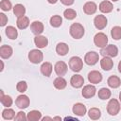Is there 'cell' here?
Masks as SVG:
<instances>
[{
    "mask_svg": "<svg viewBox=\"0 0 121 121\" xmlns=\"http://www.w3.org/2000/svg\"><path fill=\"white\" fill-rule=\"evenodd\" d=\"M0 8L2 10L4 11H9L12 8V5H11V2L9 0H2L1 3H0Z\"/></svg>",
    "mask_w": 121,
    "mask_h": 121,
    "instance_id": "cell-36",
    "label": "cell"
},
{
    "mask_svg": "<svg viewBox=\"0 0 121 121\" xmlns=\"http://www.w3.org/2000/svg\"><path fill=\"white\" fill-rule=\"evenodd\" d=\"M52 70H53V67H52V64L50 62L45 61L41 65V73L45 77H50Z\"/></svg>",
    "mask_w": 121,
    "mask_h": 121,
    "instance_id": "cell-21",
    "label": "cell"
},
{
    "mask_svg": "<svg viewBox=\"0 0 121 121\" xmlns=\"http://www.w3.org/2000/svg\"><path fill=\"white\" fill-rule=\"evenodd\" d=\"M99 60V55L95 51H89L84 57V61L88 65H95Z\"/></svg>",
    "mask_w": 121,
    "mask_h": 121,
    "instance_id": "cell-7",
    "label": "cell"
},
{
    "mask_svg": "<svg viewBox=\"0 0 121 121\" xmlns=\"http://www.w3.org/2000/svg\"><path fill=\"white\" fill-rule=\"evenodd\" d=\"M16 89H17V91L20 92V93H25V92L26 91V89H27V84H26V82L24 81V80L19 81V82L17 83V85H16Z\"/></svg>",
    "mask_w": 121,
    "mask_h": 121,
    "instance_id": "cell-37",
    "label": "cell"
},
{
    "mask_svg": "<svg viewBox=\"0 0 121 121\" xmlns=\"http://www.w3.org/2000/svg\"><path fill=\"white\" fill-rule=\"evenodd\" d=\"M107 22H108L107 21V18L104 15H96L95 17V19H94V25L99 30H101V29H103V28L106 27Z\"/></svg>",
    "mask_w": 121,
    "mask_h": 121,
    "instance_id": "cell-9",
    "label": "cell"
},
{
    "mask_svg": "<svg viewBox=\"0 0 121 121\" xmlns=\"http://www.w3.org/2000/svg\"><path fill=\"white\" fill-rule=\"evenodd\" d=\"M98 97L102 100H106V99H109L111 97V91L108 89V88H101L99 91H98Z\"/></svg>",
    "mask_w": 121,
    "mask_h": 121,
    "instance_id": "cell-31",
    "label": "cell"
},
{
    "mask_svg": "<svg viewBox=\"0 0 121 121\" xmlns=\"http://www.w3.org/2000/svg\"><path fill=\"white\" fill-rule=\"evenodd\" d=\"M112 1H113V2H116V1H118V0H112Z\"/></svg>",
    "mask_w": 121,
    "mask_h": 121,
    "instance_id": "cell-46",
    "label": "cell"
},
{
    "mask_svg": "<svg viewBox=\"0 0 121 121\" xmlns=\"http://www.w3.org/2000/svg\"><path fill=\"white\" fill-rule=\"evenodd\" d=\"M63 16L67 20H73V19H75L77 17V12L73 9H65L63 11Z\"/></svg>",
    "mask_w": 121,
    "mask_h": 121,
    "instance_id": "cell-35",
    "label": "cell"
},
{
    "mask_svg": "<svg viewBox=\"0 0 121 121\" xmlns=\"http://www.w3.org/2000/svg\"><path fill=\"white\" fill-rule=\"evenodd\" d=\"M13 13H14V15H15L17 18L22 17V16H25L26 8H25L22 4H16V5L13 7Z\"/></svg>",
    "mask_w": 121,
    "mask_h": 121,
    "instance_id": "cell-26",
    "label": "cell"
},
{
    "mask_svg": "<svg viewBox=\"0 0 121 121\" xmlns=\"http://www.w3.org/2000/svg\"><path fill=\"white\" fill-rule=\"evenodd\" d=\"M2 117L6 120H10V119L15 117V112L12 109L7 108L2 112Z\"/></svg>",
    "mask_w": 121,
    "mask_h": 121,
    "instance_id": "cell-33",
    "label": "cell"
},
{
    "mask_svg": "<svg viewBox=\"0 0 121 121\" xmlns=\"http://www.w3.org/2000/svg\"><path fill=\"white\" fill-rule=\"evenodd\" d=\"M113 9V5L110 1H102L99 4V10L103 13H109Z\"/></svg>",
    "mask_w": 121,
    "mask_h": 121,
    "instance_id": "cell-20",
    "label": "cell"
},
{
    "mask_svg": "<svg viewBox=\"0 0 121 121\" xmlns=\"http://www.w3.org/2000/svg\"><path fill=\"white\" fill-rule=\"evenodd\" d=\"M101 68L105 71H109L113 66V60L110 57H103V59L100 60Z\"/></svg>",
    "mask_w": 121,
    "mask_h": 121,
    "instance_id": "cell-18",
    "label": "cell"
},
{
    "mask_svg": "<svg viewBox=\"0 0 121 121\" xmlns=\"http://www.w3.org/2000/svg\"><path fill=\"white\" fill-rule=\"evenodd\" d=\"M53 120H61V118H60V117H59V116H56V117H54V118H53Z\"/></svg>",
    "mask_w": 121,
    "mask_h": 121,
    "instance_id": "cell-44",
    "label": "cell"
},
{
    "mask_svg": "<svg viewBox=\"0 0 121 121\" xmlns=\"http://www.w3.org/2000/svg\"><path fill=\"white\" fill-rule=\"evenodd\" d=\"M88 115L92 120H97L101 116V112L97 108H91L88 112Z\"/></svg>",
    "mask_w": 121,
    "mask_h": 121,
    "instance_id": "cell-30",
    "label": "cell"
},
{
    "mask_svg": "<svg viewBox=\"0 0 121 121\" xmlns=\"http://www.w3.org/2000/svg\"><path fill=\"white\" fill-rule=\"evenodd\" d=\"M119 99H120V101H121V92L119 93Z\"/></svg>",
    "mask_w": 121,
    "mask_h": 121,
    "instance_id": "cell-45",
    "label": "cell"
},
{
    "mask_svg": "<svg viewBox=\"0 0 121 121\" xmlns=\"http://www.w3.org/2000/svg\"><path fill=\"white\" fill-rule=\"evenodd\" d=\"M30 29H31L32 33H34L35 35H40L41 33H43V31L44 29V26H43V24L42 22L34 21L30 25Z\"/></svg>",
    "mask_w": 121,
    "mask_h": 121,
    "instance_id": "cell-14",
    "label": "cell"
},
{
    "mask_svg": "<svg viewBox=\"0 0 121 121\" xmlns=\"http://www.w3.org/2000/svg\"><path fill=\"white\" fill-rule=\"evenodd\" d=\"M6 35L8 36V38H9L11 40H15L18 37V31L14 26H9L6 28Z\"/></svg>",
    "mask_w": 121,
    "mask_h": 121,
    "instance_id": "cell-28",
    "label": "cell"
},
{
    "mask_svg": "<svg viewBox=\"0 0 121 121\" xmlns=\"http://www.w3.org/2000/svg\"><path fill=\"white\" fill-rule=\"evenodd\" d=\"M94 43L97 46V47H104L107 45L108 43V37L106 34L102 33V32H99V33H96L94 37Z\"/></svg>",
    "mask_w": 121,
    "mask_h": 121,
    "instance_id": "cell-6",
    "label": "cell"
},
{
    "mask_svg": "<svg viewBox=\"0 0 121 121\" xmlns=\"http://www.w3.org/2000/svg\"><path fill=\"white\" fill-rule=\"evenodd\" d=\"M43 59V52L40 51L39 49H32V50H30L29 53H28V60H29L30 62H32V63L38 64V63L42 62Z\"/></svg>",
    "mask_w": 121,
    "mask_h": 121,
    "instance_id": "cell-4",
    "label": "cell"
},
{
    "mask_svg": "<svg viewBox=\"0 0 121 121\" xmlns=\"http://www.w3.org/2000/svg\"><path fill=\"white\" fill-rule=\"evenodd\" d=\"M48 1V3H50V4H56L57 2H58V0H47Z\"/></svg>",
    "mask_w": 121,
    "mask_h": 121,
    "instance_id": "cell-42",
    "label": "cell"
},
{
    "mask_svg": "<svg viewBox=\"0 0 121 121\" xmlns=\"http://www.w3.org/2000/svg\"><path fill=\"white\" fill-rule=\"evenodd\" d=\"M62 24V18L60 15H53L50 18V25L53 27H59Z\"/></svg>",
    "mask_w": 121,
    "mask_h": 121,
    "instance_id": "cell-32",
    "label": "cell"
},
{
    "mask_svg": "<svg viewBox=\"0 0 121 121\" xmlns=\"http://www.w3.org/2000/svg\"><path fill=\"white\" fill-rule=\"evenodd\" d=\"M120 111V104L117 99L112 98L107 105V112L110 115H116Z\"/></svg>",
    "mask_w": 121,
    "mask_h": 121,
    "instance_id": "cell-5",
    "label": "cell"
},
{
    "mask_svg": "<svg viewBox=\"0 0 121 121\" xmlns=\"http://www.w3.org/2000/svg\"><path fill=\"white\" fill-rule=\"evenodd\" d=\"M60 2L65 6H71L74 4L75 0H60Z\"/></svg>",
    "mask_w": 121,
    "mask_h": 121,
    "instance_id": "cell-40",
    "label": "cell"
},
{
    "mask_svg": "<svg viewBox=\"0 0 121 121\" xmlns=\"http://www.w3.org/2000/svg\"><path fill=\"white\" fill-rule=\"evenodd\" d=\"M69 32H70V35L74 39H80L83 37L85 31H84V27L82 25H80L78 23H74L71 25Z\"/></svg>",
    "mask_w": 121,
    "mask_h": 121,
    "instance_id": "cell-1",
    "label": "cell"
},
{
    "mask_svg": "<svg viewBox=\"0 0 121 121\" xmlns=\"http://www.w3.org/2000/svg\"><path fill=\"white\" fill-rule=\"evenodd\" d=\"M12 48L9 46V45H2L0 47V56L2 59H9L11 57L12 55Z\"/></svg>",
    "mask_w": 121,
    "mask_h": 121,
    "instance_id": "cell-19",
    "label": "cell"
},
{
    "mask_svg": "<svg viewBox=\"0 0 121 121\" xmlns=\"http://www.w3.org/2000/svg\"><path fill=\"white\" fill-rule=\"evenodd\" d=\"M96 93V89L94 85H91V84H88V85H85L82 89V96L85 97V98H91L93 97Z\"/></svg>",
    "mask_w": 121,
    "mask_h": 121,
    "instance_id": "cell-10",
    "label": "cell"
},
{
    "mask_svg": "<svg viewBox=\"0 0 121 121\" xmlns=\"http://www.w3.org/2000/svg\"><path fill=\"white\" fill-rule=\"evenodd\" d=\"M83 60L78 56H74L69 60V67L74 72H79L82 69Z\"/></svg>",
    "mask_w": 121,
    "mask_h": 121,
    "instance_id": "cell-3",
    "label": "cell"
},
{
    "mask_svg": "<svg viewBox=\"0 0 121 121\" xmlns=\"http://www.w3.org/2000/svg\"><path fill=\"white\" fill-rule=\"evenodd\" d=\"M14 119H15V120H26V119H27V117L26 116V113L21 111V112H19L15 115Z\"/></svg>",
    "mask_w": 121,
    "mask_h": 121,
    "instance_id": "cell-38",
    "label": "cell"
},
{
    "mask_svg": "<svg viewBox=\"0 0 121 121\" xmlns=\"http://www.w3.org/2000/svg\"><path fill=\"white\" fill-rule=\"evenodd\" d=\"M100 54L103 57L113 58V57H116L118 55V48L113 44H109V45H106V46L101 48Z\"/></svg>",
    "mask_w": 121,
    "mask_h": 121,
    "instance_id": "cell-2",
    "label": "cell"
},
{
    "mask_svg": "<svg viewBox=\"0 0 121 121\" xmlns=\"http://www.w3.org/2000/svg\"><path fill=\"white\" fill-rule=\"evenodd\" d=\"M8 23V17L4 13H0V26H4Z\"/></svg>",
    "mask_w": 121,
    "mask_h": 121,
    "instance_id": "cell-39",
    "label": "cell"
},
{
    "mask_svg": "<svg viewBox=\"0 0 121 121\" xmlns=\"http://www.w3.org/2000/svg\"><path fill=\"white\" fill-rule=\"evenodd\" d=\"M26 117L29 121H39L42 119V113L37 110H32L27 113Z\"/></svg>",
    "mask_w": 121,
    "mask_h": 121,
    "instance_id": "cell-27",
    "label": "cell"
},
{
    "mask_svg": "<svg viewBox=\"0 0 121 121\" xmlns=\"http://www.w3.org/2000/svg\"><path fill=\"white\" fill-rule=\"evenodd\" d=\"M53 84H54V87H55L56 89H58V90H62V89H64V88L66 87L67 81H66L62 77H60V76H59L58 78H56L54 79Z\"/></svg>",
    "mask_w": 121,
    "mask_h": 121,
    "instance_id": "cell-23",
    "label": "cell"
},
{
    "mask_svg": "<svg viewBox=\"0 0 121 121\" xmlns=\"http://www.w3.org/2000/svg\"><path fill=\"white\" fill-rule=\"evenodd\" d=\"M70 83L72 85V87L74 88H80L83 86V83H84V78L82 76L80 75H74L71 77V79H70Z\"/></svg>",
    "mask_w": 121,
    "mask_h": 121,
    "instance_id": "cell-13",
    "label": "cell"
},
{
    "mask_svg": "<svg viewBox=\"0 0 121 121\" xmlns=\"http://www.w3.org/2000/svg\"><path fill=\"white\" fill-rule=\"evenodd\" d=\"M54 70L58 76H64L67 73V64L64 61H58L54 66Z\"/></svg>",
    "mask_w": 121,
    "mask_h": 121,
    "instance_id": "cell-11",
    "label": "cell"
},
{
    "mask_svg": "<svg viewBox=\"0 0 121 121\" xmlns=\"http://www.w3.org/2000/svg\"><path fill=\"white\" fill-rule=\"evenodd\" d=\"M16 25H17L18 28H20V29H26L29 26V19H28V17H26V16L19 17L17 19Z\"/></svg>",
    "mask_w": 121,
    "mask_h": 121,
    "instance_id": "cell-24",
    "label": "cell"
},
{
    "mask_svg": "<svg viewBox=\"0 0 121 121\" xmlns=\"http://www.w3.org/2000/svg\"><path fill=\"white\" fill-rule=\"evenodd\" d=\"M111 35L112 37V39L114 40H120L121 39V27L116 26H113L111 30Z\"/></svg>",
    "mask_w": 121,
    "mask_h": 121,
    "instance_id": "cell-34",
    "label": "cell"
},
{
    "mask_svg": "<svg viewBox=\"0 0 121 121\" xmlns=\"http://www.w3.org/2000/svg\"><path fill=\"white\" fill-rule=\"evenodd\" d=\"M107 83H108V85H109L111 88L115 89V88H118V87L120 86L121 80H120V78H119L117 76L112 75V76H111V77L108 78Z\"/></svg>",
    "mask_w": 121,
    "mask_h": 121,
    "instance_id": "cell-22",
    "label": "cell"
},
{
    "mask_svg": "<svg viewBox=\"0 0 121 121\" xmlns=\"http://www.w3.org/2000/svg\"><path fill=\"white\" fill-rule=\"evenodd\" d=\"M68 51H69V46L65 43H59L56 46V52L60 56L66 55Z\"/></svg>",
    "mask_w": 121,
    "mask_h": 121,
    "instance_id": "cell-25",
    "label": "cell"
},
{
    "mask_svg": "<svg viewBox=\"0 0 121 121\" xmlns=\"http://www.w3.org/2000/svg\"><path fill=\"white\" fill-rule=\"evenodd\" d=\"M118 71L121 73V60H120L119 63H118Z\"/></svg>",
    "mask_w": 121,
    "mask_h": 121,
    "instance_id": "cell-43",
    "label": "cell"
},
{
    "mask_svg": "<svg viewBox=\"0 0 121 121\" xmlns=\"http://www.w3.org/2000/svg\"><path fill=\"white\" fill-rule=\"evenodd\" d=\"M72 111H73V113H74L75 115L84 116L85 113H86L87 109H86V107H85L84 104H82V103H76V104L73 106Z\"/></svg>",
    "mask_w": 121,
    "mask_h": 121,
    "instance_id": "cell-15",
    "label": "cell"
},
{
    "mask_svg": "<svg viewBox=\"0 0 121 121\" xmlns=\"http://www.w3.org/2000/svg\"><path fill=\"white\" fill-rule=\"evenodd\" d=\"M15 103H16V106L19 108V109H26L28 106H29V103H30V100L28 98L27 95H20L17 96L16 100H15Z\"/></svg>",
    "mask_w": 121,
    "mask_h": 121,
    "instance_id": "cell-8",
    "label": "cell"
},
{
    "mask_svg": "<svg viewBox=\"0 0 121 121\" xmlns=\"http://www.w3.org/2000/svg\"><path fill=\"white\" fill-rule=\"evenodd\" d=\"M42 120H43V121H45V120H53V118H52V117H49V116H45V117H43Z\"/></svg>",
    "mask_w": 121,
    "mask_h": 121,
    "instance_id": "cell-41",
    "label": "cell"
},
{
    "mask_svg": "<svg viewBox=\"0 0 121 121\" xmlns=\"http://www.w3.org/2000/svg\"><path fill=\"white\" fill-rule=\"evenodd\" d=\"M96 9H97L96 4H95V2H92V1L86 2V3L84 4V6H83V10H84V12H85L86 14H88V15H92V14L95 13Z\"/></svg>",
    "mask_w": 121,
    "mask_h": 121,
    "instance_id": "cell-17",
    "label": "cell"
},
{
    "mask_svg": "<svg viewBox=\"0 0 121 121\" xmlns=\"http://www.w3.org/2000/svg\"><path fill=\"white\" fill-rule=\"evenodd\" d=\"M88 80L90 83H94V84H97L102 80V75L100 72L98 71H91L88 74Z\"/></svg>",
    "mask_w": 121,
    "mask_h": 121,
    "instance_id": "cell-12",
    "label": "cell"
},
{
    "mask_svg": "<svg viewBox=\"0 0 121 121\" xmlns=\"http://www.w3.org/2000/svg\"><path fill=\"white\" fill-rule=\"evenodd\" d=\"M0 93H1V97H0V102H1V104H2L3 106L7 107V108L10 107V106L12 105V98H11L9 95H5L3 94V91H1Z\"/></svg>",
    "mask_w": 121,
    "mask_h": 121,
    "instance_id": "cell-29",
    "label": "cell"
},
{
    "mask_svg": "<svg viewBox=\"0 0 121 121\" xmlns=\"http://www.w3.org/2000/svg\"><path fill=\"white\" fill-rule=\"evenodd\" d=\"M34 43L38 48H44L48 44V40L45 36L36 35V37L34 38Z\"/></svg>",
    "mask_w": 121,
    "mask_h": 121,
    "instance_id": "cell-16",
    "label": "cell"
}]
</instances>
